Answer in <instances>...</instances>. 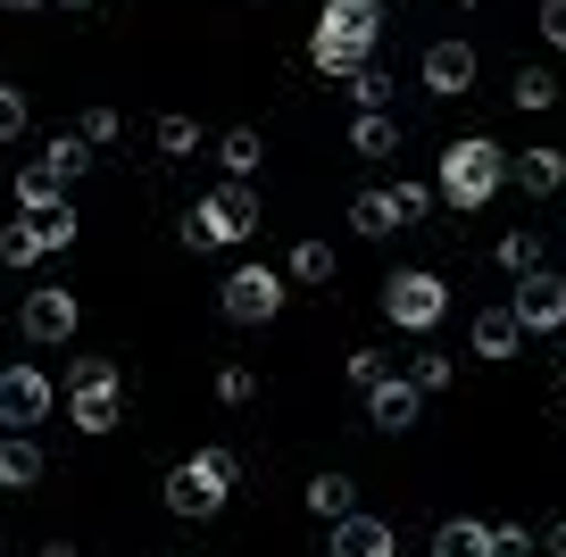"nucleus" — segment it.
<instances>
[{
	"mask_svg": "<svg viewBox=\"0 0 566 557\" xmlns=\"http://www.w3.org/2000/svg\"><path fill=\"white\" fill-rule=\"evenodd\" d=\"M417 408H424V391L400 383V375H384V383L367 391V417L384 424V433H408V424H417Z\"/></svg>",
	"mask_w": 566,
	"mask_h": 557,
	"instance_id": "11",
	"label": "nucleus"
},
{
	"mask_svg": "<svg viewBox=\"0 0 566 557\" xmlns=\"http://www.w3.org/2000/svg\"><path fill=\"white\" fill-rule=\"evenodd\" d=\"M500 266H509V275H533V266H542V233H525V225H516L509 242H500Z\"/></svg>",
	"mask_w": 566,
	"mask_h": 557,
	"instance_id": "23",
	"label": "nucleus"
},
{
	"mask_svg": "<svg viewBox=\"0 0 566 557\" xmlns=\"http://www.w3.org/2000/svg\"><path fill=\"white\" fill-rule=\"evenodd\" d=\"M25 225H34L42 250H67V242H75V217H67V209H42V217H25Z\"/></svg>",
	"mask_w": 566,
	"mask_h": 557,
	"instance_id": "27",
	"label": "nucleus"
},
{
	"mask_svg": "<svg viewBox=\"0 0 566 557\" xmlns=\"http://www.w3.org/2000/svg\"><path fill=\"white\" fill-rule=\"evenodd\" d=\"M292 275H301V283H334V250H325V242H301V250H292Z\"/></svg>",
	"mask_w": 566,
	"mask_h": 557,
	"instance_id": "26",
	"label": "nucleus"
},
{
	"mask_svg": "<svg viewBox=\"0 0 566 557\" xmlns=\"http://www.w3.org/2000/svg\"><path fill=\"white\" fill-rule=\"evenodd\" d=\"M424 92H433V101L475 92V51H467V42H433V51H424Z\"/></svg>",
	"mask_w": 566,
	"mask_h": 557,
	"instance_id": "9",
	"label": "nucleus"
},
{
	"mask_svg": "<svg viewBox=\"0 0 566 557\" xmlns=\"http://www.w3.org/2000/svg\"><path fill=\"white\" fill-rule=\"evenodd\" d=\"M450 375H459V366H450L442 349H424V358H417V391H450Z\"/></svg>",
	"mask_w": 566,
	"mask_h": 557,
	"instance_id": "35",
	"label": "nucleus"
},
{
	"mask_svg": "<svg viewBox=\"0 0 566 557\" xmlns=\"http://www.w3.org/2000/svg\"><path fill=\"white\" fill-rule=\"evenodd\" d=\"M433 557H492V524H467V516H450L442 533H433Z\"/></svg>",
	"mask_w": 566,
	"mask_h": 557,
	"instance_id": "17",
	"label": "nucleus"
},
{
	"mask_svg": "<svg viewBox=\"0 0 566 557\" xmlns=\"http://www.w3.org/2000/svg\"><path fill=\"white\" fill-rule=\"evenodd\" d=\"M67 9H84V0H67Z\"/></svg>",
	"mask_w": 566,
	"mask_h": 557,
	"instance_id": "43",
	"label": "nucleus"
},
{
	"mask_svg": "<svg viewBox=\"0 0 566 557\" xmlns=\"http://www.w3.org/2000/svg\"><path fill=\"white\" fill-rule=\"evenodd\" d=\"M325 9H334V18H367L375 25V0H325Z\"/></svg>",
	"mask_w": 566,
	"mask_h": 557,
	"instance_id": "40",
	"label": "nucleus"
},
{
	"mask_svg": "<svg viewBox=\"0 0 566 557\" xmlns=\"http://www.w3.org/2000/svg\"><path fill=\"white\" fill-rule=\"evenodd\" d=\"M18 134H25V92L0 84V141H18Z\"/></svg>",
	"mask_w": 566,
	"mask_h": 557,
	"instance_id": "37",
	"label": "nucleus"
},
{
	"mask_svg": "<svg viewBox=\"0 0 566 557\" xmlns=\"http://www.w3.org/2000/svg\"><path fill=\"white\" fill-rule=\"evenodd\" d=\"M500 183H509V150H500V141L475 134V141H450L442 150V200L450 209H483Z\"/></svg>",
	"mask_w": 566,
	"mask_h": 557,
	"instance_id": "1",
	"label": "nucleus"
},
{
	"mask_svg": "<svg viewBox=\"0 0 566 557\" xmlns=\"http://www.w3.org/2000/svg\"><path fill=\"white\" fill-rule=\"evenodd\" d=\"M0 9H42V0H0Z\"/></svg>",
	"mask_w": 566,
	"mask_h": 557,
	"instance_id": "42",
	"label": "nucleus"
},
{
	"mask_svg": "<svg viewBox=\"0 0 566 557\" xmlns=\"http://www.w3.org/2000/svg\"><path fill=\"white\" fill-rule=\"evenodd\" d=\"M250 225H259V192H250V183H226V192H209L184 217V250H226V242H242Z\"/></svg>",
	"mask_w": 566,
	"mask_h": 557,
	"instance_id": "2",
	"label": "nucleus"
},
{
	"mask_svg": "<svg viewBox=\"0 0 566 557\" xmlns=\"http://www.w3.org/2000/svg\"><path fill=\"white\" fill-rule=\"evenodd\" d=\"M442 308H450V292H442V275H424V266H400V275L384 283V316L408 325V333H433Z\"/></svg>",
	"mask_w": 566,
	"mask_h": 557,
	"instance_id": "4",
	"label": "nucleus"
},
{
	"mask_svg": "<svg viewBox=\"0 0 566 557\" xmlns=\"http://www.w3.org/2000/svg\"><path fill=\"white\" fill-rule=\"evenodd\" d=\"M492 557H542V540L525 524H492Z\"/></svg>",
	"mask_w": 566,
	"mask_h": 557,
	"instance_id": "30",
	"label": "nucleus"
},
{
	"mask_svg": "<svg viewBox=\"0 0 566 557\" xmlns=\"http://www.w3.org/2000/svg\"><path fill=\"white\" fill-rule=\"evenodd\" d=\"M509 183H525L533 200H549V192L566 183V158H558V150H516V158H509Z\"/></svg>",
	"mask_w": 566,
	"mask_h": 557,
	"instance_id": "14",
	"label": "nucleus"
},
{
	"mask_svg": "<svg viewBox=\"0 0 566 557\" xmlns=\"http://www.w3.org/2000/svg\"><path fill=\"white\" fill-rule=\"evenodd\" d=\"M51 417V375L42 366H9L0 375V424H42Z\"/></svg>",
	"mask_w": 566,
	"mask_h": 557,
	"instance_id": "8",
	"label": "nucleus"
},
{
	"mask_svg": "<svg viewBox=\"0 0 566 557\" xmlns=\"http://www.w3.org/2000/svg\"><path fill=\"white\" fill-rule=\"evenodd\" d=\"M67 408H75V433H108L117 424V383H67Z\"/></svg>",
	"mask_w": 566,
	"mask_h": 557,
	"instance_id": "15",
	"label": "nucleus"
},
{
	"mask_svg": "<svg viewBox=\"0 0 566 557\" xmlns=\"http://www.w3.org/2000/svg\"><path fill=\"white\" fill-rule=\"evenodd\" d=\"M192 141H200V125H192V117H159V150H167V158H184Z\"/></svg>",
	"mask_w": 566,
	"mask_h": 557,
	"instance_id": "34",
	"label": "nucleus"
},
{
	"mask_svg": "<svg viewBox=\"0 0 566 557\" xmlns=\"http://www.w3.org/2000/svg\"><path fill=\"white\" fill-rule=\"evenodd\" d=\"M342 375H350L358 391H375V383H384V375H391V366L375 358V349H350V358H342Z\"/></svg>",
	"mask_w": 566,
	"mask_h": 557,
	"instance_id": "31",
	"label": "nucleus"
},
{
	"mask_svg": "<svg viewBox=\"0 0 566 557\" xmlns=\"http://www.w3.org/2000/svg\"><path fill=\"white\" fill-rule=\"evenodd\" d=\"M350 150H358V158H391V150H400V134H391L384 108H367V117L350 125Z\"/></svg>",
	"mask_w": 566,
	"mask_h": 557,
	"instance_id": "20",
	"label": "nucleus"
},
{
	"mask_svg": "<svg viewBox=\"0 0 566 557\" xmlns=\"http://www.w3.org/2000/svg\"><path fill=\"white\" fill-rule=\"evenodd\" d=\"M542 42H549V51H566V0H542Z\"/></svg>",
	"mask_w": 566,
	"mask_h": 557,
	"instance_id": "38",
	"label": "nucleus"
},
{
	"mask_svg": "<svg viewBox=\"0 0 566 557\" xmlns=\"http://www.w3.org/2000/svg\"><path fill=\"white\" fill-rule=\"evenodd\" d=\"M217 400H226V408H250V400H259V375H250V366H226V375H217Z\"/></svg>",
	"mask_w": 566,
	"mask_h": 557,
	"instance_id": "29",
	"label": "nucleus"
},
{
	"mask_svg": "<svg viewBox=\"0 0 566 557\" xmlns=\"http://www.w3.org/2000/svg\"><path fill=\"white\" fill-rule=\"evenodd\" d=\"M350 101H358V108H384V101H391V75L375 67V59H367V67L350 75Z\"/></svg>",
	"mask_w": 566,
	"mask_h": 557,
	"instance_id": "28",
	"label": "nucleus"
},
{
	"mask_svg": "<svg viewBox=\"0 0 566 557\" xmlns=\"http://www.w3.org/2000/svg\"><path fill=\"white\" fill-rule=\"evenodd\" d=\"M233 491V450H209V458H184L176 474H167V507L176 516H217Z\"/></svg>",
	"mask_w": 566,
	"mask_h": 557,
	"instance_id": "3",
	"label": "nucleus"
},
{
	"mask_svg": "<svg viewBox=\"0 0 566 557\" xmlns=\"http://www.w3.org/2000/svg\"><path fill=\"white\" fill-rule=\"evenodd\" d=\"M67 333H75V292L51 283V292L25 299V341H67Z\"/></svg>",
	"mask_w": 566,
	"mask_h": 557,
	"instance_id": "10",
	"label": "nucleus"
},
{
	"mask_svg": "<svg viewBox=\"0 0 566 557\" xmlns=\"http://www.w3.org/2000/svg\"><path fill=\"white\" fill-rule=\"evenodd\" d=\"M18 209H25V217H42V209H67V175H59L51 158H34V167L18 175Z\"/></svg>",
	"mask_w": 566,
	"mask_h": 557,
	"instance_id": "13",
	"label": "nucleus"
},
{
	"mask_svg": "<svg viewBox=\"0 0 566 557\" xmlns=\"http://www.w3.org/2000/svg\"><path fill=\"white\" fill-rule=\"evenodd\" d=\"M308 516H325V524L358 516V483L350 474H317V483H308Z\"/></svg>",
	"mask_w": 566,
	"mask_h": 557,
	"instance_id": "16",
	"label": "nucleus"
},
{
	"mask_svg": "<svg viewBox=\"0 0 566 557\" xmlns=\"http://www.w3.org/2000/svg\"><path fill=\"white\" fill-rule=\"evenodd\" d=\"M516 341H525V333H516L509 299H500V308H483V316H475V349H483V358H509Z\"/></svg>",
	"mask_w": 566,
	"mask_h": 557,
	"instance_id": "18",
	"label": "nucleus"
},
{
	"mask_svg": "<svg viewBox=\"0 0 566 557\" xmlns=\"http://www.w3.org/2000/svg\"><path fill=\"white\" fill-rule=\"evenodd\" d=\"M42 158H51V167L67 175V183H75V175L92 167V150H84V141H75V134H67V141H51V150H42Z\"/></svg>",
	"mask_w": 566,
	"mask_h": 557,
	"instance_id": "33",
	"label": "nucleus"
},
{
	"mask_svg": "<svg viewBox=\"0 0 566 557\" xmlns=\"http://www.w3.org/2000/svg\"><path fill=\"white\" fill-rule=\"evenodd\" d=\"M117 134H125L117 108H92V117H84V150H101V141H117Z\"/></svg>",
	"mask_w": 566,
	"mask_h": 557,
	"instance_id": "36",
	"label": "nucleus"
},
{
	"mask_svg": "<svg viewBox=\"0 0 566 557\" xmlns=\"http://www.w3.org/2000/svg\"><path fill=\"white\" fill-rule=\"evenodd\" d=\"M325 557H391V524L384 516H342Z\"/></svg>",
	"mask_w": 566,
	"mask_h": 557,
	"instance_id": "12",
	"label": "nucleus"
},
{
	"mask_svg": "<svg viewBox=\"0 0 566 557\" xmlns=\"http://www.w3.org/2000/svg\"><path fill=\"white\" fill-rule=\"evenodd\" d=\"M34 259H42L34 225H0V266H34Z\"/></svg>",
	"mask_w": 566,
	"mask_h": 557,
	"instance_id": "25",
	"label": "nucleus"
},
{
	"mask_svg": "<svg viewBox=\"0 0 566 557\" xmlns=\"http://www.w3.org/2000/svg\"><path fill=\"white\" fill-rule=\"evenodd\" d=\"M424 209H433V192H424V183H391V217H400V225H417Z\"/></svg>",
	"mask_w": 566,
	"mask_h": 557,
	"instance_id": "32",
	"label": "nucleus"
},
{
	"mask_svg": "<svg viewBox=\"0 0 566 557\" xmlns=\"http://www.w3.org/2000/svg\"><path fill=\"white\" fill-rule=\"evenodd\" d=\"M542 549H549V557H566V524H549V540H542Z\"/></svg>",
	"mask_w": 566,
	"mask_h": 557,
	"instance_id": "41",
	"label": "nucleus"
},
{
	"mask_svg": "<svg viewBox=\"0 0 566 557\" xmlns=\"http://www.w3.org/2000/svg\"><path fill=\"white\" fill-rule=\"evenodd\" d=\"M516 333H558L566 325V283L549 275V266H533V275H516V299H509Z\"/></svg>",
	"mask_w": 566,
	"mask_h": 557,
	"instance_id": "6",
	"label": "nucleus"
},
{
	"mask_svg": "<svg viewBox=\"0 0 566 557\" xmlns=\"http://www.w3.org/2000/svg\"><path fill=\"white\" fill-rule=\"evenodd\" d=\"M275 308H283V283H275V266H242V275L226 283V316H233V325H266Z\"/></svg>",
	"mask_w": 566,
	"mask_h": 557,
	"instance_id": "7",
	"label": "nucleus"
},
{
	"mask_svg": "<svg viewBox=\"0 0 566 557\" xmlns=\"http://www.w3.org/2000/svg\"><path fill=\"white\" fill-rule=\"evenodd\" d=\"M350 225L367 233V242H384V233H400V217H391V192H358V200H350Z\"/></svg>",
	"mask_w": 566,
	"mask_h": 557,
	"instance_id": "21",
	"label": "nucleus"
},
{
	"mask_svg": "<svg viewBox=\"0 0 566 557\" xmlns=\"http://www.w3.org/2000/svg\"><path fill=\"white\" fill-rule=\"evenodd\" d=\"M67 383H117V358H75Z\"/></svg>",
	"mask_w": 566,
	"mask_h": 557,
	"instance_id": "39",
	"label": "nucleus"
},
{
	"mask_svg": "<svg viewBox=\"0 0 566 557\" xmlns=\"http://www.w3.org/2000/svg\"><path fill=\"white\" fill-rule=\"evenodd\" d=\"M509 101H516V108H549V101H558V75H549V67H525Z\"/></svg>",
	"mask_w": 566,
	"mask_h": 557,
	"instance_id": "24",
	"label": "nucleus"
},
{
	"mask_svg": "<svg viewBox=\"0 0 566 557\" xmlns=\"http://www.w3.org/2000/svg\"><path fill=\"white\" fill-rule=\"evenodd\" d=\"M367 51H375V25L367 18H334V9H325V25L308 34L317 75H358V67H367Z\"/></svg>",
	"mask_w": 566,
	"mask_h": 557,
	"instance_id": "5",
	"label": "nucleus"
},
{
	"mask_svg": "<svg viewBox=\"0 0 566 557\" xmlns=\"http://www.w3.org/2000/svg\"><path fill=\"white\" fill-rule=\"evenodd\" d=\"M217 167H226V175H233V183H242V175H250V167H259V134H250V125H233V134H226V141H217Z\"/></svg>",
	"mask_w": 566,
	"mask_h": 557,
	"instance_id": "22",
	"label": "nucleus"
},
{
	"mask_svg": "<svg viewBox=\"0 0 566 557\" xmlns=\"http://www.w3.org/2000/svg\"><path fill=\"white\" fill-rule=\"evenodd\" d=\"M558 333H566V325H558Z\"/></svg>",
	"mask_w": 566,
	"mask_h": 557,
	"instance_id": "44",
	"label": "nucleus"
},
{
	"mask_svg": "<svg viewBox=\"0 0 566 557\" xmlns=\"http://www.w3.org/2000/svg\"><path fill=\"white\" fill-rule=\"evenodd\" d=\"M42 483V450L34 441H0V491H25Z\"/></svg>",
	"mask_w": 566,
	"mask_h": 557,
	"instance_id": "19",
	"label": "nucleus"
}]
</instances>
